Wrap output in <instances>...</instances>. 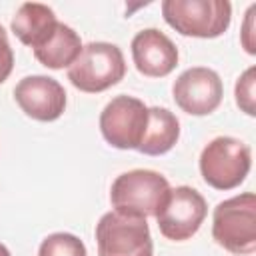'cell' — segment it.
I'll return each mask as SVG.
<instances>
[{
  "label": "cell",
  "mask_w": 256,
  "mask_h": 256,
  "mask_svg": "<svg viewBox=\"0 0 256 256\" xmlns=\"http://www.w3.org/2000/svg\"><path fill=\"white\" fill-rule=\"evenodd\" d=\"M254 84H256V66H250V68L244 70V74L236 80V88H234L236 104H238V108H240L244 114H248V116H256Z\"/></svg>",
  "instance_id": "2e32d148"
},
{
  "label": "cell",
  "mask_w": 256,
  "mask_h": 256,
  "mask_svg": "<svg viewBox=\"0 0 256 256\" xmlns=\"http://www.w3.org/2000/svg\"><path fill=\"white\" fill-rule=\"evenodd\" d=\"M212 238L234 256H250L256 250V196L238 194L220 202L212 216Z\"/></svg>",
  "instance_id": "6da1fadb"
},
{
  "label": "cell",
  "mask_w": 256,
  "mask_h": 256,
  "mask_svg": "<svg viewBox=\"0 0 256 256\" xmlns=\"http://www.w3.org/2000/svg\"><path fill=\"white\" fill-rule=\"evenodd\" d=\"M80 52H82V40L78 32L68 24L60 22L56 32L46 40V44L34 50V56L42 66L50 70H62V68H70L74 60L80 56Z\"/></svg>",
  "instance_id": "5bb4252c"
},
{
  "label": "cell",
  "mask_w": 256,
  "mask_h": 256,
  "mask_svg": "<svg viewBox=\"0 0 256 256\" xmlns=\"http://www.w3.org/2000/svg\"><path fill=\"white\" fill-rule=\"evenodd\" d=\"M170 192V182L156 170H130L120 174L110 188L114 212L124 216H156Z\"/></svg>",
  "instance_id": "7a4b0ae2"
},
{
  "label": "cell",
  "mask_w": 256,
  "mask_h": 256,
  "mask_svg": "<svg viewBox=\"0 0 256 256\" xmlns=\"http://www.w3.org/2000/svg\"><path fill=\"white\" fill-rule=\"evenodd\" d=\"M180 140V120L168 108H148V126L138 146V152L146 156H162L170 152Z\"/></svg>",
  "instance_id": "4fadbf2b"
},
{
  "label": "cell",
  "mask_w": 256,
  "mask_h": 256,
  "mask_svg": "<svg viewBox=\"0 0 256 256\" xmlns=\"http://www.w3.org/2000/svg\"><path fill=\"white\" fill-rule=\"evenodd\" d=\"M172 96L176 106L190 116H208L218 110L224 98V84L216 70L194 66L184 70L174 86Z\"/></svg>",
  "instance_id": "9c48e42d"
},
{
  "label": "cell",
  "mask_w": 256,
  "mask_h": 256,
  "mask_svg": "<svg viewBox=\"0 0 256 256\" xmlns=\"http://www.w3.org/2000/svg\"><path fill=\"white\" fill-rule=\"evenodd\" d=\"M98 256H154L146 218L106 212L96 224Z\"/></svg>",
  "instance_id": "8992f818"
},
{
  "label": "cell",
  "mask_w": 256,
  "mask_h": 256,
  "mask_svg": "<svg viewBox=\"0 0 256 256\" xmlns=\"http://www.w3.org/2000/svg\"><path fill=\"white\" fill-rule=\"evenodd\" d=\"M14 100L20 110L38 122H54L66 110V90L50 76H26L14 88Z\"/></svg>",
  "instance_id": "30bf717a"
},
{
  "label": "cell",
  "mask_w": 256,
  "mask_h": 256,
  "mask_svg": "<svg viewBox=\"0 0 256 256\" xmlns=\"http://www.w3.org/2000/svg\"><path fill=\"white\" fill-rule=\"evenodd\" d=\"M206 214L208 204L196 188L176 186L170 188L164 204L156 212V222L164 238L172 242H186L200 230Z\"/></svg>",
  "instance_id": "52a82bcc"
},
{
  "label": "cell",
  "mask_w": 256,
  "mask_h": 256,
  "mask_svg": "<svg viewBox=\"0 0 256 256\" xmlns=\"http://www.w3.org/2000/svg\"><path fill=\"white\" fill-rule=\"evenodd\" d=\"M38 256H88V252L78 236L70 232H54L42 240Z\"/></svg>",
  "instance_id": "9a60e30c"
},
{
  "label": "cell",
  "mask_w": 256,
  "mask_h": 256,
  "mask_svg": "<svg viewBox=\"0 0 256 256\" xmlns=\"http://www.w3.org/2000/svg\"><path fill=\"white\" fill-rule=\"evenodd\" d=\"M148 126V106L134 96L120 94L112 98L100 114V132L104 140L118 150H138Z\"/></svg>",
  "instance_id": "ba28073f"
},
{
  "label": "cell",
  "mask_w": 256,
  "mask_h": 256,
  "mask_svg": "<svg viewBox=\"0 0 256 256\" xmlns=\"http://www.w3.org/2000/svg\"><path fill=\"white\" fill-rule=\"evenodd\" d=\"M126 76L122 50L110 42H90L68 68V80L86 94H98L116 86Z\"/></svg>",
  "instance_id": "277c9868"
},
{
  "label": "cell",
  "mask_w": 256,
  "mask_h": 256,
  "mask_svg": "<svg viewBox=\"0 0 256 256\" xmlns=\"http://www.w3.org/2000/svg\"><path fill=\"white\" fill-rule=\"evenodd\" d=\"M12 68H14V52L8 42V34L0 24V84L8 80V76L12 74Z\"/></svg>",
  "instance_id": "e0dca14e"
},
{
  "label": "cell",
  "mask_w": 256,
  "mask_h": 256,
  "mask_svg": "<svg viewBox=\"0 0 256 256\" xmlns=\"http://www.w3.org/2000/svg\"><path fill=\"white\" fill-rule=\"evenodd\" d=\"M176 44L158 28H144L132 38V60L136 70L148 78H164L178 66Z\"/></svg>",
  "instance_id": "8fae6325"
},
{
  "label": "cell",
  "mask_w": 256,
  "mask_h": 256,
  "mask_svg": "<svg viewBox=\"0 0 256 256\" xmlns=\"http://www.w3.org/2000/svg\"><path fill=\"white\" fill-rule=\"evenodd\" d=\"M254 12H256V6L252 4L246 12V24H244V32H242V44L246 48L248 54H256V46H254V40H252V20H254Z\"/></svg>",
  "instance_id": "ac0fdd59"
},
{
  "label": "cell",
  "mask_w": 256,
  "mask_h": 256,
  "mask_svg": "<svg viewBox=\"0 0 256 256\" xmlns=\"http://www.w3.org/2000/svg\"><path fill=\"white\" fill-rule=\"evenodd\" d=\"M58 24L60 22L50 6L40 2H24L12 18V32L22 44L36 50L46 44V40L56 32Z\"/></svg>",
  "instance_id": "7c38bea8"
},
{
  "label": "cell",
  "mask_w": 256,
  "mask_h": 256,
  "mask_svg": "<svg viewBox=\"0 0 256 256\" xmlns=\"http://www.w3.org/2000/svg\"><path fill=\"white\" fill-rule=\"evenodd\" d=\"M162 16L178 34L208 40L230 28L232 4L228 0H164Z\"/></svg>",
  "instance_id": "3957f363"
},
{
  "label": "cell",
  "mask_w": 256,
  "mask_h": 256,
  "mask_svg": "<svg viewBox=\"0 0 256 256\" xmlns=\"http://www.w3.org/2000/svg\"><path fill=\"white\" fill-rule=\"evenodd\" d=\"M0 256H12V254H10V250H8L2 242H0Z\"/></svg>",
  "instance_id": "d6986e66"
},
{
  "label": "cell",
  "mask_w": 256,
  "mask_h": 256,
  "mask_svg": "<svg viewBox=\"0 0 256 256\" xmlns=\"http://www.w3.org/2000/svg\"><path fill=\"white\" fill-rule=\"evenodd\" d=\"M198 164L208 186L214 190H232L246 180L252 168V150L238 138L218 136L204 146Z\"/></svg>",
  "instance_id": "5b68a950"
}]
</instances>
